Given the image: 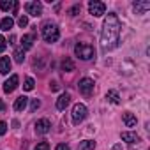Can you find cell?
<instances>
[{"instance_id": "25", "label": "cell", "mask_w": 150, "mask_h": 150, "mask_svg": "<svg viewBox=\"0 0 150 150\" xmlns=\"http://www.w3.org/2000/svg\"><path fill=\"white\" fill-rule=\"evenodd\" d=\"M80 11H81V7H80V6L76 4V6H72V7H71V11H69V14H71V16H76V14H78Z\"/></svg>"}, {"instance_id": "18", "label": "cell", "mask_w": 150, "mask_h": 150, "mask_svg": "<svg viewBox=\"0 0 150 150\" xmlns=\"http://www.w3.org/2000/svg\"><path fill=\"white\" fill-rule=\"evenodd\" d=\"M13 25H14V21H13V18H9V16H6L2 21H0V30H11L13 28Z\"/></svg>"}, {"instance_id": "22", "label": "cell", "mask_w": 150, "mask_h": 150, "mask_svg": "<svg viewBox=\"0 0 150 150\" xmlns=\"http://www.w3.org/2000/svg\"><path fill=\"white\" fill-rule=\"evenodd\" d=\"M14 58H16L18 64H23V60H25V51H23L21 48H18V50L14 51Z\"/></svg>"}, {"instance_id": "1", "label": "cell", "mask_w": 150, "mask_h": 150, "mask_svg": "<svg viewBox=\"0 0 150 150\" xmlns=\"http://www.w3.org/2000/svg\"><path fill=\"white\" fill-rule=\"evenodd\" d=\"M120 21L117 18L115 13H110L103 23V32H101V48L104 51H110L113 48L118 46V39H120Z\"/></svg>"}, {"instance_id": "9", "label": "cell", "mask_w": 150, "mask_h": 150, "mask_svg": "<svg viewBox=\"0 0 150 150\" xmlns=\"http://www.w3.org/2000/svg\"><path fill=\"white\" fill-rule=\"evenodd\" d=\"M132 9H134L136 14H145L150 9V2L148 0H136V2L132 4Z\"/></svg>"}, {"instance_id": "4", "label": "cell", "mask_w": 150, "mask_h": 150, "mask_svg": "<svg viewBox=\"0 0 150 150\" xmlns=\"http://www.w3.org/2000/svg\"><path fill=\"white\" fill-rule=\"evenodd\" d=\"M87 117V106L85 104H74L72 106V122L74 124H81Z\"/></svg>"}, {"instance_id": "23", "label": "cell", "mask_w": 150, "mask_h": 150, "mask_svg": "<svg viewBox=\"0 0 150 150\" xmlns=\"http://www.w3.org/2000/svg\"><path fill=\"white\" fill-rule=\"evenodd\" d=\"M34 85H35V81H34L32 78H27V80H25V85H23V88L30 92V90H34Z\"/></svg>"}, {"instance_id": "12", "label": "cell", "mask_w": 150, "mask_h": 150, "mask_svg": "<svg viewBox=\"0 0 150 150\" xmlns=\"http://www.w3.org/2000/svg\"><path fill=\"white\" fill-rule=\"evenodd\" d=\"M122 120H124V124L127 125V127H136V117L131 113V111H125L124 115H122Z\"/></svg>"}, {"instance_id": "8", "label": "cell", "mask_w": 150, "mask_h": 150, "mask_svg": "<svg viewBox=\"0 0 150 150\" xmlns=\"http://www.w3.org/2000/svg\"><path fill=\"white\" fill-rule=\"evenodd\" d=\"M50 129H51V124H50L48 118H41V120L35 122V132L37 134H48Z\"/></svg>"}, {"instance_id": "14", "label": "cell", "mask_w": 150, "mask_h": 150, "mask_svg": "<svg viewBox=\"0 0 150 150\" xmlns=\"http://www.w3.org/2000/svg\"><path fill=\"white\" fill-rule=\"evenodd\" d=\"M27 104H28V97L21 96V97H18V99L14 101V110H16V111H23V110L27 108Z\"/></svg>"}, {"instance_id": "21", "label": "cell", "mask_w": 150, "mask_h": 150, "mask_svg": "<svg viewBox=\"0 0 150 150\" xmlns=\"http://www.w3.org/2000/svg\"><path fill=\"white\" fill-rule=\"evenodd\" d=\"M0 9L2 11H11V9H14V2L13 0H2V2H0Z\"/></svg>"}, {"instance_id": "5", "label": "cell", "mask_w": 150, "mask_h": 150, "mask_svg": "<svg viewBox=\"0 0 150 150\" xmlns=\"http://www.w3.org/2000/svg\"><path fill=\"white\" fill-rule=\"evenodd\" d=\"M88 11H90L92 16L99 18V16H103L106 13V6L103 2H99V0H90V2H88Z\"/></svg>"}, {"instance_id": "19", "label": "cell", "mask_w": 150, "mask_h": 150, "mask_svg": "<svg viewBox=\"0 0 150 150\" xmlns=\"http://www.w3.org/2000/svg\"><path fill=\"white\" fill-rule=\"evenodd\" d=\"M94 148H96V141H92V139L80 141V146H78V150H94Z\"/></svg>"}, {"instance_id": "27", "label": "cell", "mask_w": 150, "mask_h": 150, "mask_svg": "<svg viewBox=\"0 0 150 150\" xmlns=\"http://www.w3.org/2000/svg\"><path fill=\"white\" fill-rule=\"evenodd\" d=\"M39 106H41L39 99H32V103H30V111H35V110H37Z\"/></svg>"}, {"instance_id": "31", "label": "cell", "mask_w": 150, "mask_h": 150, "mask_svg": "<svg viewBox=\"0 0 150 150\" xmlns=\"http://www.w3.org/2000/svg\"><path fill=\"white\" fill-rule=\"evenodd\" d=\"M51 90H58V83L53 81V83H51Z\"/></svg>"}, {"instance_id": "13", "label": "cell", "mask_w": 150, "mask_h": 150, "mask_svg": "<svg viewBox=\"0 0 150 150\" xmlns=\"http://www.w3.org/2000/svg\"><path fill=\"white\" fill-rule=\"evenodd\" d=\"M9 71H11V58L2 57L0 58V74H7Z\"/></svg>"}, {"instance_id": "29", "label": "cell", "mask_w": 150, "mask_h": 150, "mask_svg": "<svg viewBox=\"0 0 150 150\" xmlns=\"http://www.w3.org/2000/svg\"><path fill=\"white\" fill-rule=\"evenodd\" d=\"M6 50V39L2 37V35H0V53H2Z\"/></svg>"}, {"instance_id": "32", "label": "cell", "mask_w": 150, "mask_h": 150, "mask_svg": "<svg viewBox=\"0 0 150 150\" xmlns=\"http://www.w3.org/2000/svg\"><path fill=\"white\" fill-rule=\"evenodd\" d=\"M4 110H6V104H4L2 101H0V111H4Z\"/></svg>"}, {"instance_id": "26", "label": "cell", "mask_w": 150, "mask_h": 150, "mask_svg": "<svg viewBox=\"0 0 150 150\" xmlns=\"http://www.w3.org/2000/svg\"><path fill=\"white\" fill-rule=\"evenodd\" d=\"M18 25H20L21 28H23V27H27V25H28V18H27V16H20V20H18Z\"/></svg>"}, {"instance_id": "16", "label": "cell", "mask_w": 150, "mask_h": 150, "mask_svg": "<svg viewBox=\"0 0 150 150\" xmlns=\"http://www.w3.org/2000/svg\"><path fill=\"white\" fill-rule=\"evenodd\" d=\"M32 44H34V35H23L21 37V50L23 51L25 50H30Z\"/></svg>"}, {"instance_id": "2", "label": "cell", "mask_w": 150, "mask_h": 150, "mask_svg": "<svg viewBox=\"0 0 150 150\" xmlns=\"http://www.w3.org/2000/svg\"><path fill=\"white\" fill-rule=\"evenodd\" d=\"M41 32H42V39H44L46 42H57L58 37H60L58 27L53 25V23H44L42 28H41Z\"/></svg>"}, {"instance_id": "6", "label": "cell", "mask_w": 150, "mask_h": 150, "mask_svg": "<svg viewBox=\"0 0 150 150\" xmlns=\"http://www.w3.org/2000/svg\"><path fill=\"white\" fill-rule=\"evenodd\" d=\"M78 88H80V92H81L85 97H90L92 92H94V80H90V78H83V80H80Z\"/></svg>"}, {"instance_id": "24", "label": "cell", "mask_w": 150, "mask_h": 150, "mask_svg": "<svg viewBox=\"0 0 150 150\" xmlns=\"http://www.w3.org/2000/svg\"><path fill=\"white\" fill-rule=\"evenodd\" d=\"M34 150H50V145L46 141H41V143H37V146Z\"/></svg>"}, {"instance_id": "30", "label": "cell", "mask_w": 150, "mask_h": 150, "mask_svg": "<svg viewBox=\"0 0 150 150\" xmlns=\"http://www.w3.org/2000/svg\"><path fill=\"white\" fill-rule=\"evenodd\" d=\"M55 150H71V148H69L65 143H60V145H57V148H55Z\"/></svg>"}, {"instance_id": "10", "label": "cell", "mask_w": 150, "mask_h": 150, "mask_svg": "<svg viewBox=\"0 0 150 150\" xmlns=\"http://www.w3.org/2000/svg\"><path fill=\"white\" fill-rule=\"evenodd\" d=\"M18 81H20V78L16 76V74H13V76L4 83V92H6V94L14 92V90H16V87H18Z\"/></svg>"}, {"instance_id": "20", "label": "cell", "mask_w": 150, "mask_h": 150, "mask_svg": "<svg viewBox=\"0 0 150 150\" xmlns=\"http://www.w3.org/2000/svg\"><path fill=\"white\" fill-rule=\"evenodd\" d=\"M62 69H64L65 72H71V71H74V62H72L71 58H65V60L62 62Z\"/></svg>"}, {"instance_id": "28", "label": "cell", "mask_w": 150, "mask_h": 150, "mask_svg": "<svg viewBox=\"0 0 150 150\" xmlns=\"http://www.w3.org/2000/svg\"><path fill=\"white\" fill-rule=\"evenodd\" d=\"M7 132V124L6 122H0V136H4Z\"/></svg>"}, {"instance_id": "15", "label": "cell", "mask_w": 150, "mask_h": 150, "mask_svg": "<svg viewBox=\"0 0 150 150\" xmlns=\"http://www.w3.org/2000/svg\"><path fill=\"white\" fill-rule=\"evenodd\" d=\"M122 139L127 141V143H138V141H139V136H138L136 132L125 131V132H122Z\"/></svg>"}, {"instance_id": "7", "label": "cell", "mask_w": 150, "mask_h": 150, "mask_svg": "<svg viewBox=\"0 0 150 150\" xmlns=\"http://www.w3.org/2000/svg\"><path fill=\"white\" fill-rule=\"evenodd\" d=\"M25 9H27V13L30 16H35V18L42 14V4L37 2V0H35V2H27L25 4Z\"/></svg>"}, {"instance_id": "3", "label": "cell", "mask_w": 150, "mask_h": 150, "mask_svg": "<svg viewBox=\"0 0 150 150\" xmlns=\"http://www.w3.org/2000/svg\"><path fill=\"white\" fill-rule=\"evenodd\" d=\"M74 53H76V57L81 58V60H90V58H94V55H96L94 48H92L90 44H83V42H80V44L74 46Z\"/></svg>"}, {"instance_id": "11", "label": "cell", "mask_w": 150, "mask_h": 150, "mask_svg": "<svg viewBox=\"0 0 150 150\" xmlns=\"http://www.w3.org/2000/svg\"><path fill=\"white\" fill-rule=\"evenodd\" d=\"M69 103H71V96L69 94H62L58 99H57V110H65L67 106H69Z\"/></svg>"}, {"instance_id": "17", "label": "cell", "mask_w": 150, "mask_h": 150, "mask_svg": "<svg viewBox=\"0 0 150 150\" xmlns=\"http://www.w3.org/2000/svg\"><path fill=\"white\" fill-rule=\"evenodd\" d=\"M106 99H108L110 103H113V104H120V96H118V92H117V90H108Z\"/></svg>"}]
</instances>
